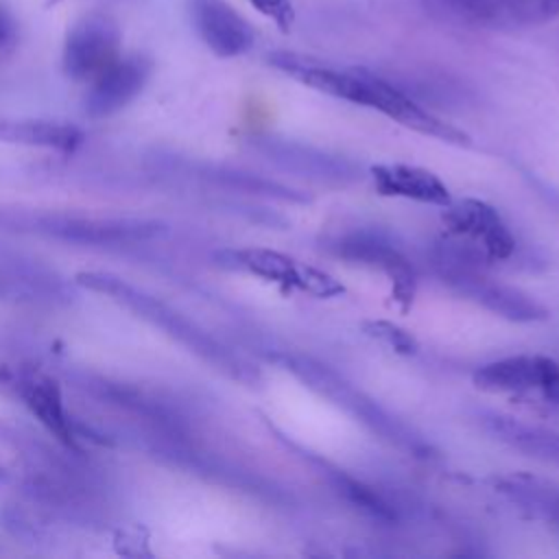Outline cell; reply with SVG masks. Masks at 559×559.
<instances>
[{
    "label": "cell",
    "instance_id": "ffe728a7",
    "mask_svg": "<svg viewBox=\"0 0 559 559\" xmlns=\"http://www.w3.org/2000/svg\"><path fill=\"white\" fill-rule=\"evenodd\" d=\"M321 469H323L325 478L332 483V487L338 491V496H343L352 507L360 509L369 518L384 522V524H391L397 520V511L369 485L352 478L343 469H332L325 465H321Z\"/></svg>",
    "mask_w": 559,
    "mask_h": 559
},
{
    "label": "cell",
    "instance_id": "9c48e42d",
    "mask_svg": "<svg viewBox=\"0 0 559 559\" xmlns=\"http://www.w3.org/2000/svg\"><path fill=\"white\" fill-rule=\"evenodd\" d=\"M365 105L362 107H371L382 111L384 116L397 120L400 124L421 133V135H430L437 138L441 142L454 144V146H469L472 140L465 131L456 129L454 124L437 118L435 114H430L428 109H424L421 105H417L408 94H404L400 87H395L393 83L371 74L365 70Z\"/></svg>",
    "mask_w": 559,
    "mask_h": 559
},
{
    "label": "cell",
    "instance_id": "7402d4cb",
    "mask_svg": "<svg viewBox=\"0 0 559 559\" xmlns=\"http://www.w3.org/2000/svg\"><path fill=\"white\" fill-rule=\"evenodd\" d=\"M362 330L371 336V338H378L380 343L389 345L393 352L397 354H404V356H411L419 349L415 336L411 332H406L404 328L391 323V321H365L362 323Z\"/></svg>",
    "mask_w": 559,
    "mask_h": 559
},
{
    "label": "cell",
    "instance_id": "52a82bcc",
    "mask_svg": "<svg viewBox=\"0 0 559 559\" xmlns=\"http://www.w3.org/2000/svg\"><path fill=\"white\" fill-rule=\"evenodd\" d=\"M120 28L111 17L103 13L81 17L63 41V72L74 81H94L120 57Z\"/></svg>",
    "mask_w": 559,
    "mask_h": 559
},
{
    "label": "cell",
    "instance_id": "44dd1931",
    "mask_svg": "<svg viewBox=\"0 0 559 559\" xmlns=\"http://www.w3.org/2000/svg\"><path fill=\"white\" fill-rule=\"evenodd\" d=\"M500 489L524 509L533 511L535 515L544 518L546 522L559 528V489L535 480V478H507L500 480Z\"/></svg>",
    "mask_w": 559,
    "mask_h": 559
},
{
    "label": "cell",
    "instance_id": "2e32d148",
    "mask_svg": "<svg viewBox=\"0 0 559 559\" xmlns=\"http://www.w3.org/2000/svg\"><path fill=\"white\" fill-rule=\"evenodd\" d=\"M478 419L489 435H493L509 448L531 459L559 465V432L531 426L500 413H480Z\"/></svg>",
    "mask_w": 559,
    "mask_h": 559
},
{
    "label": "cell",
    "instance_id": "8fae6325",
    "mask_svg": "<svg viewBox=\"0 0 559 559\" xmlns=\"http://www.w3.org/2000/svg\"><path fill=\"white\" fill-rule=\"evenodd\" d=\"M151 61L133 55L118 57L94 81L85 96V114L90 118H107L124 109L146 85Z\"/></svg>",
    "mask_w": 559,
    "mask_h": 559
},
{
    "label": "cell",
    "instance_id": "ac0fdd59",
    "mask_svg": "<svg viewBox=\"0 0 559 559\" xmlns=\"http://www.w3.org/2000/svg\"><path fill=\"white\" fill-rule=\"evenodd\" d=\"M20 395L26 404V408L66 445L74 443V426L70 415L66 413L63 400L59 389L48 380L39 376L24 378L20 382Z\"/></svg>",
    "mask_w": 559,
    "mask_h": 559
},
{
    "label": "cell",
    "instance_id": "9a60e30c",
    "mask_svg": "<svg viewBox=\"0 0 559 559\" xmlns=\"http://www.w3.org/2000/svg\"><path fill=\"white\" fill-rule=\"evenodd\" d=\"M216 262L225 269L245 271L269 282H275L286 288L304 290L308 264H299L293 258L262 247H245V249H223L216 253Z\"/></svg>",
    "mask_w": 559,
    "mask_h": 559
},
{
    "label": "cell",
    "instance_id": "7a4b0ae2",
    "mask_svg": "<svg viewBox=\"0 0 559 559\" xmlns=\"http://www.w3.org/2000/svg\"><path fill=\"white\" fill-rule=\"evenodd\" d=\"M269 358L275 360L282 369L290 371L310 391L330 400L334 406H338L341 411L352 415L356 421L367 426L380 439L419 456L430 452L428 441L417 430H413L408 424L391 415L373 397H369L365 391L354 386L347 378H343L330 365L299 352H275Z\"/></svg>",
    "mask_w": 559,
    "mask_h": 559
},
{
    "label": "cell",
    "instance_id": "d6986e66",
    "mask_svg": "<svg viewBox=\"0 0 559 559\" xmlns=\"http://www.w3.org/2000/svg\"><path fill=\"white\" fill-rule=\"evenodd\" d=\"M199 177L221 186L225 190H234L240 194H253V197H264V199H275L284 203H306L310 197L293 186L280 183L269 177H260L253 173L245 170H234V168H223V166H201Z\"/></svg>",
    "mask_w": 559,
    "mask_h": 559
},
{
    "label": "cell",
    "instance_id": "7c38bea8",
    "mask_svg": "<svg viewBox=\"0 0 559 559\" xmlns=\"http://www.w3.org/2000/svg\"><path fill=\"white\" fill-rule=\"evenodd\" d=\"M199 37L218 57H238L253 46L249 22L227 0H188Z\"/></svg>",
    "mask_w": 559,
    "mask_h": 559
},
{
    "label": "cell",
    "instance_id": "30bf717a",
    "mask_svg": "<svg viewBox=\"0 0 559 559\" xmlns=\"http://www.w3.org/2000/svg\"><path fill=\"white\" fill-rule=\"evenodd\" d=\"M474 384L483 391H528L559 400V365L546 356H509L474 371Z\"/></svg>",
    "mask_w": 559,
    "mask_h": 559
},
{
    "label": "cell",
    "instance_id": "cb8c5ba5",
    "mask_svg": "<svg viewBox=\"0 0 559 559\" xmlns=\"http://www.w3.org/2000/svg\"><path fill=\"white\" fill-rule=\"evenodd\" d=\"M20 28L13 13L7 9L4 2H0V59L11 55L17 46Z\"/></svg>",
    "mask_w": 559,
    "mask_h": 559
},
{
    "label": "cell",
    "instance_id": "5b68a950",
    "mask_svg": "<svg viewBox=\"0 0 559 559\" xmlns=\"http://www.w3.org/2000/svg\"><path fill=\"white\" fill-rule=\"evenodd\" d=\"M439 22L465 28H522L559 15V0H421Z\"/></svg>",
    "mask_w": 559,
    "mask_h": 559
},
{
    "label": "cell",
    "instance_id": "3957f363",
    "mask_svg": "<svg viewBox=\"0 0 559 559\" xmlns=\"http://www.w3.org/2000/svg\"><path fill=\"white\" fill-rule=\"evenodd\" d=\"M0 227L79 245H138L166 234V225L135 216L70 214H0Z\"/></svg>",
    "mask_w": 559,
    "mask_h": 559
},
{
    "label": "cell",
    "instance_id": "6da1fadb",
    "mask_svg": "<svg viewBox=\"0 0 559 559\" xmlns=\"http://www.w3.org/2000/svg\"><path fill=\"white\" fill-rule=\"evenodd\" d=\"M76 284L92 290L107 295L109 299L118 301L120 306L135 312L140 319L148 321L151 325L162 328L170 338L188 347L194 356L212 365L214 369L223 371L225 376L240 380L245 384H255L260 373L258 369L245 360L240 354L231 352L227 345H223L218 338H214L207 330H203L199 323L181 314L170 304L162 301L159 297L129 284L116 273L109 271H79L74 275Z\"/></svg>",
    "mask_w": 559,
    "mask_h": 559
},
{
    "label": "cell",
    "instance_id": "ba28073f",
    "mask_svg": "<svg viewBox=\"0 0 559 559\" xmlns=\"http://www.w3.org/2000/svg\"><path fill=\"white\" fill-rule=\"evenodd\" d=\"M328 249L343 260L380 269L393 284V297L402 308H408L415 297L417 273L411 260L384 236L369 229H358L332 238Z\"/></svg>",
    "mask_w": 559,
    "mask_h": 559
},
{
    "label": "cell",
    "instance_id": "8992f818",
    "mask_svg": "<svg viewBox=\"0 0 559 559\" xmlns=\"http://www.w3.org/2000/svg\"><path fill=\"white\" fill-rule=\"evenodd\" d=\"M251 146L266 162L288 175H297L325 186H347L362 177L360 166L343 155L275 135H260L251 140Z\"/></svg>",
    "mask_w": 559,
    "mask_h": 559
},
{
    "label": "cell",
    "instance_id": "5bb4252c",
    "mask_svg": "<svg viewBox=\"0 0 559 559\" xmlns=\"http://www.w3.org/2000/svg\"><path fill=\"white\" fill-rule=\"evenodd\" d=\"M371 177L376 190L384 197H402L441 207L452 203L448 186L426 168L406 164H378L371 168Z\"/></svg>",
    "mask_w": 559,
    "mask_h": 559
},
{
    "label": "cell",
    "instance_id": "277c9868",
    "mask_svg": "<svg viewBox=\"0 0 559 559\" xmlns=\"http://www.w3.org/2000/svg\"><path fill=\"white\" fill-rule=\"evenodd\" d=\"M435 266L441 282L456 295L483 306L502 319L515 323H533L548 317V310L537 299L515 286L491 280L474 264L469 253H463L456 247H437Z\"/></svg>",
    "mask_w": 559,
    "mask_h": 559
},
{
    "label": "cell",
    "instance_id": "603a6c76",
    "mask_svg": "<svg viewBox=\"0 0 559 559\" xmlns=\"http://www.w3.org/2000/svg\"><path fill=\"white\" fill-rule=\"evenodd\" d=\"M258 13L273 20L284 33L290 31L295 22V9L290 0H247Z\"/></svg>",
    "mask_w": 559,
    "mask_h": 559
},
{
    "label": "cell",
    "instance_id": "4fadbf2b",
    "mask_svg": "<svg viewBox=\"0 0 559 559\" xmlns=\"http://www.w3.org/2000/svg\"><path fill=\"white\" fill-rule=\"evenodd\" d=\"M448 225L463 236H469L493 260H507L515 251V238L498 210L478 199H463L459 205H448Z\"/></svg>",
    "mask_w": 559,
    "mask_h": 559
},
{
    "label": "cell",
    "instance_id": "e0dca14e",
    "mask_svg": "<svg viewBox=\"0 0 559 559\" xmlns=\"http://www.w3.org/2000/svg\"><path fill=\"white\" fill-rule=\"evenodd\" d=\"M83 140V133L74 124L39 118H11L0 116V142L39 148H74Z\"/></svg>",
    "mask_w": 559,
    "mask_h": 559
},
{
    "label": "cell",
    "instance_id": "d4e9b609",
    "mask_svg": "<svg viewBox=\"0 0 559 559\" xmlns=\"http://www.w3.org/2000/svg\"><path fill=\"white\" fill-rule=\"evenodd\" d=\"M531 183L537 188V192L559 212V190H555L552 186H548L546 181H542V179H535V177H531Z\"/></svg>",
    "mask_w": 559,
    "mask_h": 559
}]
</instances>
